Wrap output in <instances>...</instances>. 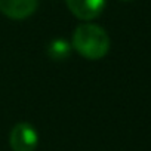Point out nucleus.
<instances>
[{
    "label": "nucleus",
    "instance_id": "nucleus-1",
    "mask_svg": "<svg viewBox=\"0 0 151 151\" xmlns=\"http://www.w3.org/2000/svg\"><path fill=\"white\" fill-rule=\"evenodd\" d=\"M71 46L86 59H101L110 50V37L107 31L96 24H80L73 33Z\"/></svg>",
    "mask_w": 151,
    "mask_h": 151
},
{
    "label": "nucleus",
    "instance_id": "nucleus-2",
    "mask_svg": "<svg viewBox=\"0 0 151 151\" xmlns=\"http://www.w3.org/2000/svg\"><path fill=\"white\" fill-rule=\"evenodd\" d=\"M39 144V135L30 123H18L9 133V145L12 151H34Z\"/></svg>",
    "mask_w": 151,
    "mask_h": 151
},
{
    "label": "nucleus",
    "instance_id": "nucleus-3",
    "mask_svg": "<svg viewBox=\"0 0 151 151\" xmlns=\"http://www.w3.org/2000/svg\"><path fill=\"white\" fill-rule=\"evenodd\" d=\"M65 3L76 18L92 21L102 14L107 0H65Z\"/></svg>",
    "mask_w": 151,
    "mask_h": 151
},
{
    "label": "nucleus",
    "instance_id": "nucleus-4",
    "mask_svg": "<svg viewBox=\"0 0 151 151\" xmlns=\"http://www.w3.org/2000/svg\"><path fill=\"white\" fill-rule=\"evenodd\" d=\"M39 0H0V12L11 19H25L34 14Z\"/></svg>",
    "mask_w": 151,
    "mask_h": 151
},
{
    "label": "nucleus",
    "instance_id": "nucleus-5",
    "mask_svg": "<svg viewBox=\"0 0 151 151\" xmlns=\"http://www.w3.org/2000/svg\"><path fill=\"white\" fill-rule=\"evenodd\" d=\"M71 47L73 46L70 45V42L62 37H58L49 42V45L46 46V55L52 61H65L71 55Z\"/></svg>",
    "mask_w": 151,
    "mask_h": 151
},
{
    "label": "nucleus",
    "instance_id": "nucleus-6",
    "mask_svg": "<svg viewBox=\"0 0 151 151\" xmlns=\"http://www.w3.org/2000/svg\"><path fill=\"white\" fill-rule=\"evenodd\" d=\"M122 2H130V0H122Z\"/></svg>",
    "mask_w": 151,
    "mask_h": 151
}]
</instances>
